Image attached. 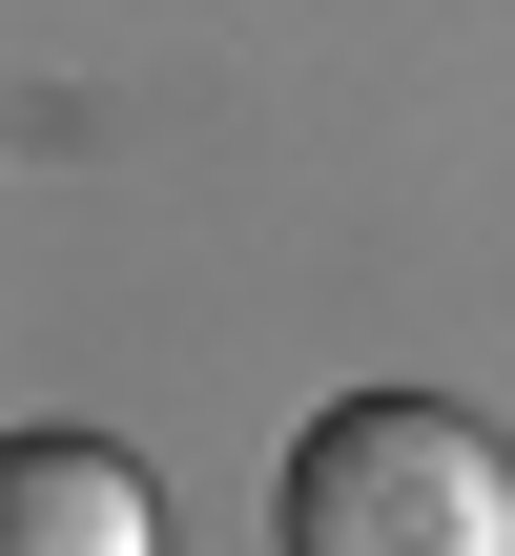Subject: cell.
I'll return each mask as SVG.
<instances>
[{"label": "cell", "instance_id": "2", "mask_svg": "<svg viewBox=\"0 0 515 556\" xmlns=\"http://www.w3.org/2000/svg\"><path fill=\"white\" fill-rule=\"evenodd\" d=\"M0 556H165L145 454H103V433H21V454H0Z\"/></svg>", "mask_w": 515, "mask_h": 556}, {"label": "cell", "instance_id": "1", "mask_svg": "<svg viewBox=\"0 0 515 556\" xmlns=\"http://www.w3.org/2000/svg\"><path fill=\"white\" fill-rule=\"evenodd\" d=\"M289 556H515V454L454 392H351L289 454Z\"/></svg>", "mask_w": 515, "mask_h": 556}]
</instances>
